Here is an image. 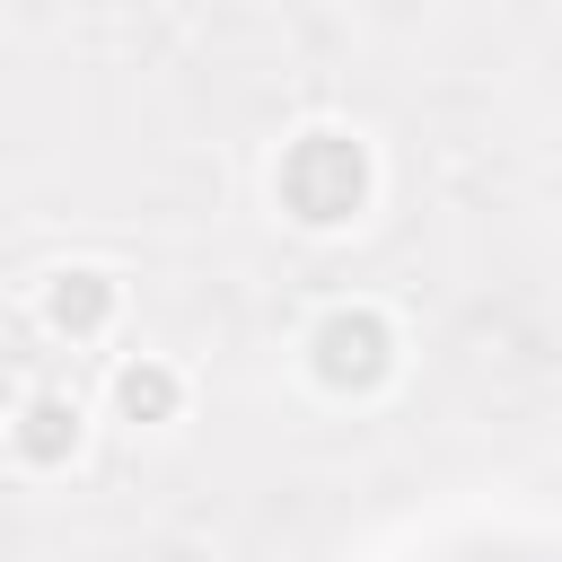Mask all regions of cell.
<instances>
[{
	"instance_id": "cell-1",
	"label": "cell",
	"mask_w": 562,
	"mask_h": 562,
	"mask_svg": "<svg viewBox=\"0 0 562 562\" xmlns=\"http://www.w3.org/2000/svg\"><path fill=\"white\" fill-rule=\"evenodd\" d=\"M369 193H378V158H369V140L342 132V123L290 132V149L272 158V202H281V220L307 228V237L351 228V220L369 211Z\"/></svg>"
},
{
	"instance_id": "cell-2",
	"label": "cell",
	"mask_w": 562,
	"mask_h": 562,
	"mask_svg": "<svg viewBox=\"0 0 562 562\" xmlns=\"http://www.w3.org/2000/svg\"><path fill=\"white\" fill-rule=\"evenodd\" d=\"M395 360H404L395 316L369 307V299H342V307H325V316L307 325V369H316L325 395H378V386L395 378Z\"/></svg>"
},
{
	"instance_id": "cell-3",
	"label": "cell",
	"mask_w": 562,
	"mask_h": 562,
	"mask_svg": "<svg viewBox=\"0 0 562 562\" xmlns=\"http://www.w3.org/2000/svg\"><path fill=\"white\" fill-rule=\"evenodd\" d=\"M35 316H44L53 342H105L114 316H123V281L105 263H61L44 281V299H35Z\"/></svg>"
},
{
	"instance_id": "cell-4",
	"label": "cell",
	"mask_w": 562,
	"mask_h": 562,
	"mask_svg": "<svg viewBox=\"0 0 562 562\" xmlns=\"http://www.w3.org/2000/svg\"><path fill=\"white\" fill-rule=\"evenodd\" d=\"M79 439H88V413H79V395H61V386H35V395H18V413H9V448H18V465L53 474V465H70V457H79Z\"/></svg>"
},
{
	"instance_id": "cell-5",
	"label": "cell",
	"mask_w": 562,
	"mask_h": 562,
	"mask_svg": "<svg viewBox=\"0 0 562 562\" xmlns=\"http://www.w3.org/2000/svg\"><path fill=\"white\" fill-rule=\"evenodd\" d=\"M114 422H132V430H158V422H176L184 413V369L176 360H158V351H132L123 369H114Z\"/></svg>"
},
{
	"instance_id": "cell-6",
	"label": "cell",
	"mask_w": 562,
	"mask_h": 562,
	"mask_svg": "<svg viewBox=\"0 0 562 562\" xmlns=\"http://www.w3.org/2000/svg\"><path fill=\"white\" fill-rule=\"evenodd\" d=\"M9 413H18V378L0 369V430H9Z\"/></svg>"
}]
</instances>
